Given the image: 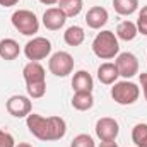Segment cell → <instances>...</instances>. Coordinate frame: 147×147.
Returning <instances> with one entry per match:
<instances>
[{
    "label": "cell",
    "instance_id": "cell-1",
    "mask_svg": "<svg viewBox=\"0 0 147 147\" xmlns=\"http://www.w3.org/2000/svg\"><path fill=\"white\" fill-rule=\"evenodd\" d=\"M26 125L29 132L43 142L60 140L67 134V123L60 116H41L38 113H29L26 118Z\"/></svg>",
    "mask_w": 147,
    "mask_h": 147
},
{
    "label": "cell",
    "instance_id": "cell-2",
    "mask_svg": "<svg viewBox=\"0 0 147 147\" xmlns=\"http://www.w3.org/2000/svg\"><path fill=\"white\" fill-rule=\"evenodd\" d=\"M22 77L26 80L28 96L39 99L46 94V72L39 62H29L22 69Z\"/></svg>",
    "mask_w": 147,
    "mask_h": 147
},
{
    "label": "cell",
    "instance_id": "cell-3",
    "mask_svg": "<svg viewBox=\"0 0 147 147\" xmlns=\"http://www.w3.org/2000/svg\"><path fill=\"white\" fill-rule=\"evenodd\" d=\"M92 53L101 60H111V58L118 57L120 45H118L116 34L113 31H108V29L98 33L94 41H92Z\"/></svg>",
    "mask_w": 147,
    "mask_h": 147
},
{
    "label": "cell",
    "instance_id": "cell-4",
    "mask_svg": "<svg viewBox=\"0 0 147 147\" xmlns=\"http://www.w3.org/2000/svg\"><path fill=\"white\" fill-rule=\"evenodd\" d=\"M10 21H12V26L24 36H34L39 31V19L33 10L19 9L12 14Z\"/></svg>",
    "mask_w": 147,
    "mask_h": 147
},
{
    "label": "cell",
    "instance_id": "cell-5",
    "mask_svg": "<svg viewBox=\"0 0 147 147\" xmlns=\"http://www.w3.org/2000/svg\"><path fill=\"white\" fill-rule=\"evenodd\" d=\"M139 96H140V87L135 82H130L128 79L115 82L111 87V98L115 99V103H118L121 106L134 105L139 99Z\"/></svg>",
    "mask_w": 147,
    "mask_h": 147
},
{
    "label": "cell",
    "instance_id": "cell-6",
    "mask_svg": "<svg viewBox=\"0 0 147 147\" xmlns=\"http://www.w3.org/2000/svg\"><path fill=\"white\" fill-rule=\"evenodd\" d=\"M51 53V43L50 39L43 36H34L24 45V55L29 62H39L48 58Z\"/></svg>",
    "mask_w": 147,
    "mask_h": 147
},
{
    "label": "cell",
    "instance_id": "cell-7",
    "mask_svg": "<svg viewBox=\"0 0 147 147\" xmlns=\"http://www.w3.org/2000/svg\"><path fill=\"white\" fill-rule=\"evenodd\" d=\"M48 70L57 77H67L74 70V57L69 51H57L48 60Z\"/></svg>",
    "mask_w": 147,
    "mask_h": 147
},
{
    "label": "cell",
    "instance_id": "cell-8",
    "mask_svg": "<svg viewBox=\"0 0 147 147\" xmlns=\"http://www.w3.org/2000/svg\"><path fill=\"white\" fill-rule=\"evenodd\" d=\"M115 65L118 69L120 77L123 79H132L134 75L139 74V58L130 51L118 53V57L115 58Z\"/></svg>",
    "mask_w": 147,
    "mask_h": 147
},
{
    "label": "cell",
    "instance_id": "cell-9",
    "mask_svg": "<svg viewBox=\"0 0 147 147\" xmlns=\"http://www.w3.org/2000/svg\"><path fill=\"white\" fill-rule=\"evenodd\" d=\"M5 108L9 111V115L16 116V118H28V115L33 110L31 105V98L29 96H21V94H14L7 99Z\"/></svg>",
    "mask_w": 147,
    "mask_h": 147
},
{
    "label": "cell",
    "instance_id": "cell-10",
    "mask_svg": "<svg viewBox=\"0 0 147 147\" xmlns=\"http://www.w3.org/2000/svg\"><path fill=\"white\" fill-rule=\"evenodd\" d=\"M96 135L101 142H111V140H116L118 134H120V125L115 118L110 116H103L96 121Z\"/></svg>",
    "mask_w": 147,
    "mask_h": 147
},
{
    "label": "cell",
    "instance_id": "cell-11",
    "mask_svg": "<svg viewBox=\"0 0 147 147\" xmlns=\"http://www.w3.org/2000/svg\"><path fill=\"white\" fill-rule=\"evenodd\" d=\"M65 22H67V16L63 14V10L60 7H50L43 14V26L50 31L62 29L65 26Z\"/></svg>",
    "mask_w": 147,
    "mask_h": 147
},
{
    "label": "cell",
    "instance_id": "cell-12",
    "mask_svg": "<svg viewBox=\"0 0 147 147\" xmlns=\"http://www.w3.org/2000/svg\"><path fill=\"white\" fill-rule=\"evenodd\" d=\"M110 16H108V10L101 5H94L87 10L86 14V24L91 28V29H101L103 26H106Z\"/></svg>",
    "mask_w": 147,
    "mask_h": 147
},
{
    "label": "cell",
    "instance_id": "cell-13",
    "mask_svg": "<svg viewBox=\"0 0 147 147\" xmlns=\"http://www.w3.org/2000/svg\"><path fill=\"white\" fill-rule=\"evenodd\" d=\"M72 89L74 92H92V89H94L92 75L87 70L75 72L72 77Z\"/></svg>",
    "mask_w": 147,
    "mask_h": 147
},
{
    "label": "cell",
    "instance_id": "cell-14",
    "mask_svg": "<svg viewBox=\"0 0 147 147\" xmlns=\"http://www.w3.org/2000/svg\"><path fill=\"white\" fill-rule=\"evenodd\" d=\"M118 77H120V74L113 62H105L98 67V79L105 86H113L115 82H118Z\"/></svg>",
    "mask_w": 147,
    "mask_h": 147
},
{
    "label": "cell",
    "instance_id": "cell-15",
    "mask_svg": "<svg viewBox=\"0 0 147 147\" xmlns=\"http://www.w3.org/2000/svg\"><path fill=\"white\" fill-rule=\"evenodd\" d=\"M21 53V46L16 39L12 38H3L0 39V58L10 62V60H16Z\"/></svg>",
    "mask_w": 147,
    "mask_h": 147
},
{
    "label": "cell",
    "instance_id": "cell-16",
    "mask_svg": "<svg viewBox=\"0 0 147 147\" xmlns=\"http://www.w3.org/2000/svg\"><path fill=\"white\" fill-rule=\"evenodd\" d=\"M115 34H116L118 39H121V41H132V39H135L137 34H139L137 24L132 22V21H121V22L118 24Z\"/></svg>",
    "mask_w": 147,
    "mask_h": 147
},
{
    "label": "cell",
    "instance_id": "cell-17",
    "mask_svg": "<svg viewBox=\"0 0 147 147\" xmlns=\"http://www.w3.org/2000/svg\"><path fill=\"white\" fill-rule=\"evenodd\" d=\"M84 39H86V33H84V28L80 26H70L63 33V41L69 46H80Z\"/></svg>",
    "mask_w": 147,
    "mask_h": 147
},
{
    "label": "cell",
    "instance_id": "cell-18",
    "mask_svg": "<svg viewBox=\"0 0 147 147\" xmlns=\"http://www.w3.org/2000/svg\"><path fill=\"white\" fill-rule=\"evenodd\" d=\"M72 106L77 111H87L94 106V98L92 92H74L72 96Z\"/></svg>",
    "mask_w": 147,
    "mask_h": 147
},
{
    "label": "cell",
    "instance_id": "cell-19",
    "mask_svg": "<svg viewBox=\"0 0 147 147\" xmlns=\"http://www.w3.org/2000/svg\"><path fill=\"white\" fill-rule=\"evenodd\" d=\"M58 7L67 17H75L84 9V0H58Z\"/></svg>",
    "mask_w": 147,
    "mask_h": 147
},
{
    "label": "cell",
    "instance_id": "cell-20",
    "mask_svg": "<svg viewBox=\"0 0 147 147\" xmlns=\"http://www.w3.org/2000/svg\"><path fill=\"white\" fill-rule=\"evenodd\" d=\"M113 9L120 16H132L139 9V0H113Z\"/></svg>",
    "mask_w": 147,
    "mask_h": 147
},
{
    "label": "cell",
    "instance_id": "cell-21",
    "mask_svg": "<svg viewBox=\"0 0 147 147\" xmlns=\"http://www.w3.org/2000/svg\"><path fill=\"white\" fill-rule=\"evenodd\" d=\"M132 140L137 147H147V123H137L132 128Z\"/></svg>",
    "mask_w": 147,
    "mask_h": 147
},
{
    "label": "cell",
    "instance_id": "cell-22",
    "mask_svg": "<svg viewBox=\"0 0 147 147\" xmlns=\"http://www.w3.org/2000/svg\"><path fill=\"white\" fill-rule=\"evenodd\" d=\"M70 147H96L94 139L87 134H79L74 137V140L70 142Z\"/></svg>",
    "mask_w": 147,
    "mask_h": 147
},
{
    "label": "cell",
    "instance_id": "cell-23",
    "mask_svg": "<svg viewBox=\"0 0 147 147\" xmlns=\"http://www.w3.org/2000/svg\"><path fill=\"white\" fill-rule=\"evenodd\" d=\"M135 24H137V31H139V34L147 36V5H144V7L140 9Z\"/></svg>",
    "mask_w": 147,
    "mask_h": 147
},
{
    "label": "cell",
    "instance_id": "cell-24",
    "mask_svg": "<svg viewBox=\"0 0 147 147\" xmlns=\"http://www.w3.org/2000/svg\"><path fill=\"white\" fill-rule=\"evenodd\" d=\"M0 147H16V140L9 132H3L0 128Z\"/></svg>",
    "mask_w": 147,
    "mask_h": 147
},
{
    "label": "cell",
    "instance_id": "cell-25",
    "mask_svg": "<svg viewBox=\"0 0 147 147\" xmlns=\"http://www.w3.org/2000/svg\"><path fill=\"white\" fill-rule=\"evenodd\" d=\"M139 79H140V86H142V94L147 101V72H142L139 75Z\"/></svg>",
    "mask_w": 147,
    "mask_h": 147
},
{
    "label": "cell",
    "instance_id": "cell-26",
    "mask_svg": "<svg viewBox=\"0 0 147 147\" xmlns=\"http://www.w3.org/2000/svg\"><path fill=\"white\" fill-rule=\"evenodd\" d=\"M17 3H19V0H0V5L2 7H14Z\"/></svg>",
    "mask_w": 147,
    "mask_h": 147
},
{
    "label": "cell",
    "instance_id": "cell-27",
    "mask_svg": "<svg viewBox=\"0 0 147 147\" xmlns=\"http://www.w3.org/2000/svg\"><path fill=\"white\" fill-rule=\"evenodd\" d=\"M99 147H118V144H116L115 140H111V142H101Z\"/></svg>",
    "mask_w": 147,
    "mask_h": 147
},
{
    "label": "cell",
    "instance_id": "cell-28",
    "mask_svg": "<svg viewBox=\"0 0 147 147\" xmlns=\"http://www.w3.org/2000/svg\"><path fill=\"white\" fill-rule=\"evenodd\" d=\"M41 3H45V5H55V3H58V0H39Z\"/></svg>",
    "mask_w": 147,
    "mask_h": 147
},
{
    "label": "cell",
    "instance_id": "cell-29",
    "mask_svg": "<svg viewBox=\"0 0 147 147\" xmlns=\"http://www.w3.org/2000/svg\"><path fill=\"white\" fill-rule=\"evenodd\" d=\"M16 147H33V146L28 144V142H19V144H16Z\"/></svg>",
    "mask_w": 147,
    "mask_h": 147
}]
</instances>
